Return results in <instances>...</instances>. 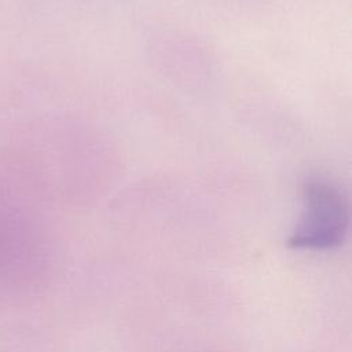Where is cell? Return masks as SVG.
<instances>
[{
    "instance_id": "obj_1",
    "label": "cell",
    "mask_w": 352,
    "mask_h": 352,
    "mask_svg": "<svg viewBox=\"0 0 352 352\" xmlns=\"http://www.w3.org/2000/svg\"><path fill=\"white\" fill-rule=\"evenodd\" d=\"M302 214L289 238L296 249L324 250L342 243L349 226L345 192L322 176H309L302 184Z\"/></svg>"
}]
</instances>
